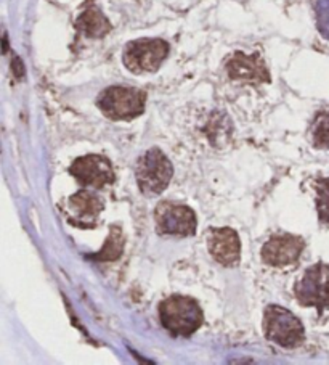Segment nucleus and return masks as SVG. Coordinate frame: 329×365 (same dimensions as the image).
<instances>
[{
	"label": "nucleus",
	"mask_w": 329,
	"mask_h": 365,
	"mask_svg": "<svg viewBox=\"0 0 329 365\" xmlns=\"http://www.w3.org/2000/svg\"><path fill=\"white\" fill-rule=\"evenodd\" d=\"M209 253L219 264L225 267H233L239 261L241 255V243L239 237L233 229H212L207 238Z\"/></svg>",
	"instance_id": "11"
},
{
	"label": "nucleus",
	"mask_w": 329,
	"mask_h": 365,
	"mask_svg": "<svg viewBox=\"0 0 329 365\" xmlns=\"http://www.w3.org/2000/svg\"><path fill=\"white\" fill-rule=\"evenodd\" d=\"M294 294L303 307H316L318 312L329 309V266L315 264L307 269L294 285Z\"/></svg>",
	"instance_id": "5"
},
{
	"label": "nucleus",
	"mask_w": 329,
	"mask_h": 365,
	"mask_svg": "<svg viewBox=\"0 0 329 365\" xmlns=\"http://www.w3.org/2000/svg\"><path fill=\"white\" fill-rule=\"evenodd\" d=\"M11 69H14L15 71V76H16V79H21L23 76H24V68H23V63H21V60L16 58L11 61Z\"/></svg>",
	"instance_id": "17"
},
{
	"label": "nucleus",
	"mask_w": 329,
	"mask_h": 365,
	"mask_svg": "<svg viewBox=\"0 0 329 365\" xmlns=\"http://www.w3.org/2000/svg\"><path fill=\"white\" fill-rule=\"evenodd\" d=\"M147 93L134 87L113 86L98 96L100 111L113 121H129L145 111Z\"/></svg>",
	"instance_id": "3"
},
{
	"label": "nucleus",
	"mask_w": 329,
	"mask_h": 365,
	"mask_svg": "<svg viewBox=\"0 0 329 365\" xmlns=\"http://www.w3.org/2000/svg\"><path fill=\"white\" fill-rule=\"evenodd\" d=\"M155 222L157 234L161 235H194L196 214L185 205L172 203V201H162L155 210Z\"/></svg>",
	"instance_id": "7"
},
{
	"label": "nucleus",
	"mask_w": 329,
	"mask_h": 365,
	"mask_svg": "<svg viewBox=\"0 0 329 365\" xmlns=\"http://www.w3.org/2000/svg\"><path fill=\"white\" fill-rule=\"evenodd\" d=\"M172 175V163L160 148L148 150L137 161V185L145 197H157V195H161L170 184Z\"/></svg>",
	"instance_id": "2"
},
{
	"label": "nucleus",
	"mask_w": 329,
	"mask_h": 365,
	"mask_svg": "<svg viewBox=\"0 0 329 365\" xmlns=\"http://www.w3.org/2000/svg\"><path fill=\"white\" fill-rule=\"evenodd\" d=\"M75 28L87 37L98 39V37H103L110 33L111 24L97 7H88L82 11L80 16L78 18Z\"/></svg>",
	"instance_id": "13"
},
{
	"label": "nucleus",
	"mask_w": 329,
	"mask_h": 365,
	"mask_svg": "<svg viewBox=\"0 0 329 365\" xmlns=\"http://www.w3.org/2000/svg\"><path fill=\"white\" fill-rule=\"evenodd\" d=\"M226 73H229L231 79L244 81V83L252 84H262L270 81L267 65H265L263 60L257 53H233L231 58L226 61Z\"/></svg>",
	"instance_id": "10"
},
{
	"label": "nucleus",
	"mask_w": 329,
	"mask_h": 365,
	"mask_svg": "<svg viewBox=\"0 0 329 365\" xmlns=\"http://www.w3.org/2000/svg\"><path fill=\"white\" fill-rule=\"evenodd\" d=\"M316 211L321 222L329 225V178L316 180Z\"/></svg>",
	"instance_id": "16"
},
{
	"label": "nucleus",
	"mask_w": 329,
	"mask_h": 365,
	"mask_svg": "<svg viewBox=\"0 0 329 365\" xmlns=\"http://www.w3.org/2000/svg\"><path fill=\"white\" fill-rule=\"evenodd\" d=\"M69 173L82 187L103 188L116 180L115 169L110 160L101 155L80 156L69 168Z\"/></svg>",
	"instance_id": "8"
},
{
	"label": "nucleus",
	"mask_w": 329,
	"mask_h": 365,
	"mask_svg": "<svg viewBox=\"0 0 329 365\" xmlns=\"http://www.w3.org/2000/svg\"><path fill=\"white\" fill-rule=\"evenodd\" d=\"M160 319L164 329L172 336H189L202 325V311L198 301L174 294L160 306Z\"/></svg>",
	"instance_id": "1"
},
{
	"label": "nucleus",
	"mask_w": 329,
	"mask_h": 365,
	"mask_svg": "<svg viewBox=\"0 0 329 365\" xmlns=\"http://www.w3.org/2000/svg\"><path fill=\"white\" fill-rule=\"evenodd\" d=\"M103 207V200L90 190H80L69 198V211L73 212V216L78 217L74 225H79V227H93Z\"/></svg>",
	"instance_id": "12"
},
{
	"label": "nucleus",
	"mask_w": 329,
	"mask_h": 365,
	"mask_svg": "<svg viewBox=\"0 0 329 365\" xmlns=\"http://www.w3.org/2000/svg\"><path fill=\"white\" fill-rule=\"evenodd\" d=\"M169 55V43L162 39H138L125 46L124 65L135 74L155 73Z\"/></svg>",
	"instance_id": "6"
},
{
	"label": "nucleus",
	"mask_w": 329,
	"mask_h": 365,
	"mask_svg": "<svg viewBox=\"0 0 329 365\" xmlns=\"http://www.w3.org/2000/svg\"><path fill=\"white\" fill-rule=\"evenodd\" d=\"M310 138L318 148L329 147V111H323L313 119L310 128Z\"/></svg>",
	"instance_id": "15"
},
{
	"label": "nucleus",
	"mask_w": 329,
	"mask_h": 365,
	"mask_svg": "<svg viewBox=\"0 0 329 365\" xmlns=\"http://www.w3.org/2000/svg\"><path fill=\"white\" fill-rule=\"evenodd\" d=\"M124 248V237L122 232L119 227H111V234L108 237V240L105 243L103 250L92 256V259L95 261H115L122 253Z\"/></svg>",
	"instance_id": "14"
},
{
	"label": "nucleus",
	"mask_w": 329,
	"mask_h": 365,
	"mask_svg": "<svg viewBox=\"0 0 329 365\" xmlns=\"http://www.w3.org/2000/svg\"><path fill=\"white\" fill-rule=\"evenodd\" d=\"M303 250V240L301 237L291 234H278L270 237L263 245L262 259L271 267H286L294 264Z\"/></svg>",
	"instance_id": "9"
},
{
	"label": "nucleus",
	"mask_w": 329,
	"mask_h": 365,
	"mask_svg": "<svg viewBox=\"0 0 329 365\" xmlns=\"http://www.w3.org/2000/svg\"><path fill=\"white\" fill-rule=\"evenodd\" d=\"M263 333L268 341L281 348H296L303 341V325L293 312L281 306H268L263 314Z\"/></svg>",
	"instance_id": "4"
}]
</instances>
